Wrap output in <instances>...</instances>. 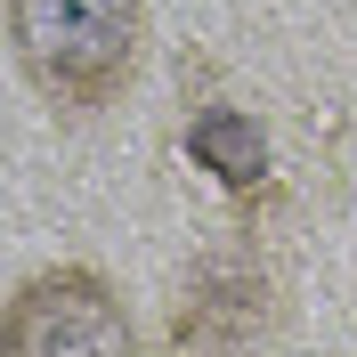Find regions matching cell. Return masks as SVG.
I'll use <instances>...</instances> for the list:
<instances>
[{
  "instance_id": "obj_1",
  "label": "cell",
  "mask_w": 357,
  "mask_h": 357,
  "mask_svg": "<svg viewBox=\"0 0 357 357\" xmlns=\"http://www.w3.org/2000/svg\"><path fill=\"white\" fill-rule=\"evenodd\" d=\"M8 49L57 114H106L138 82L146 0H8Z\"/></svg>"
},
{
  "instance_id": "obj_2",
  "label": "cell",
  "mask_w": 357,
  "mask_h": 357,
  "mask_svg": "<svg viewBox=\"0 0 357 357\" xmlns=\"http://www.w3.org/2000/svg\"><path fill=\"white\" fill-rule=\"evenodd\" d=\"M0 349L8 357H130V309L122 292L98 276V268L66 260V268H41L8 292L0 309Z\"/></svg>"
},
{
  "instance_id": "obj_3",
  "label": "cell",
  "mask_w": 357,
  "mask_h": 357,
  "mask_svg": "<svg viewBox=\"0 0 357 357\" xmlns=\"http://www.w3.org/2000/svg\"><path fill=\"white\" fill-rule=\"evenodd\" d=\"M187 155L220 178V187H236V195L268 178V138H260V122L236 114V106H203L195 122H187Z\"/></svg>"
}]
</instances>
